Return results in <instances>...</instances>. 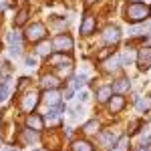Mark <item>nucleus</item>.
Returning <instances> with one entry per match:
<instances>
[{
	"label": "nucleus",
	"mask_w": 151,
	"mask_h": 151,
	"mask_svg": "<svg viewBox=\"0 0 151 151\" xmlns=\"http://www.w3.org/2000/svg\"><path fill=\"white\" fill-rule=\"evenodd\" d=\"M151 16V6L147 4H141V2H133L125 8V18L131 20V22H141L145 18Z\"/></svg>",
	"instance_id": "nucleus-1"
},
{
	"label": "nucleus",
	"mask_w": 151,
	"mask_h": 151,
	"mask_svg": "<svg viewBox=\"0 0 151 151\" xmlns=\"http://www.w3.org/2000/svg\"><path fill=\"white\" fill-rule=\"evenodd\" d=\"M36 105H38V93H36L35 89L26 91L24 97L20 99V109H22L24 113H32V109H35Z\"/></svg>",
	"instance_id": "nucleus-2"
},
{
	"label": "nucleus",
	"mask_w": 151,
	"mask_h": 151,
	"mask_svg": "<svg viewBox=\"0 0 151 151\" xmlns=\"http://www.w3.org/2000/svg\"><path fill=\"white\" fill-rule=\"evenodd\" d=\"M45 35H47V28H45L42 24H38V22L26 28V38H28L30 42H38L40 38H45Z\"/></svg>",
	"instance_id": "nucleus-3"
},
{
	"label": "nucleus",
	"mask_w": 151,
	"mask_h": 151,
	"mask_svg": "<svg viewBox=\"0 0 151 151\" xmlns=\"http://www.w3.org/2000/svg\"><path fill=\"white\" fill-rule=\"evenodd\" d=\"M52 47L57 48L58 52H69L70 48H73V38L67 35H58L55 36V40H52Z\"/></svg>",
	"instance_id": "nucleus-4"
},
{
	"label": "nucleus",
	"mask_w": 151,
	"mask_h": 151,
	"mask_svg": "<svg viewBox=\"0 0 151 151\" xmlns=\"http://www.w3.org/2000/svg\"><path fill=\"white\" fill-rule=\"evenodd\" d=\"M137 65H139V69H143V70L151 67V47L139 48V52H137Z\"/></svg>",
	"instance_id": "nucleus-5"
},
{
	"label": "nucleus",
	"mask_w": 151,
	"mask_h": 151,
	"mask_svg": "<svg viewBox=\"0 0 151 151\" xmlns=\"http://www.w3.org/2000/svg\"><path fill=\"white\" fill-rule=\"evenodd\" d=\"M48 65H52V67H70L73 65V58L67 57L65 52H57V55H50L48 57Z\"/></svg>",
	"instance_id": "nucleus-6"
},
{
	"label": "nucleus",
	"mask_w": 151,
	"mask_h": 151,
	"mask_svg": "<svg viewBox=\"0 0 151 151\" xmlns=\"http://www.w3.org/2000/svg\"><path fill=\"white\" fill-rule=\"evenodd\" d=\"M119 38H121V32H119L117 26H107V28H105V32H103V40H105V42L115 45Z\"/></svg>",
	"instance_id": "nucleus-7"
},
{
	"label": "nucleus",
	"mask_w": 151,
	"mask_h": 151,
	"mask_svg": "<svg viewBox=\"0 0 151 151\" xmlns=\"http://www.w3.org/2000/svg\"><path fill=\"white\" fill-rule=\"evenodd\" d=\"M125 107V99H123V95H111V99H109V111L111 113H119L121 109Z\"/></svg>",
	"instance_id": "nucleus-8"
},
{
	"label": "nucleus",
	"mask_w": 151,
	"mask_h": 151,
	"mask_svg": "<svg viewBox=\"0 0 151 151\" xmlns=\"http://www.w3.org/2000/svg\"><path fill=\"white\" fill-rule=\"evenodd\" d=\"M26 127L35 129V131H42L45 129V121H42V117H38V115H28L26 117Z\"/></svg>",
	"instance_id": "nucleus-9"
},
{
	"label": "nucleus",
	"mask_w": 151,
	"mask_h": 151,
	"mask_svg": "<svg viewBox=\"0 0 151 151\" xmlns=\"http://www.w3.org/2000/svg\"><path fill=\"white\" fill-rule=\"evenodd\" d=\"M99 141H101L103 147H113V143H117V133H113V129L105 131V133L99 135Z\"/></svg>",
	"instance_id": "nucleus-10"
},
{
	"label": "nucleus",
	"mask_w": 151,
	"mask_h": 151,
	"mask_svg": "<svg viewBox=\"0 0 151 151\" xmlns=\"http://www.w3.org/2000/svg\"><path fill=\"white\" fill-rule=\"evenodd\" d=\"M95 26H97V20H95L91 14H87L85 18H83V24H81V32L83 35H91L95 30Z\"/></svg>",
	"instance_id": "nucleus-11"
},
{
	"label": "nucleus",
	"mask_w": 151,
	"mask_h": 151,
	"mask_svg": "<svg viewBox=\"0 0 151 151\" xmlns=\"http://www.w3.org/2000/svg\"><path fill=\"white\" fill-rule=\"evenodd\" d=\"M70 147H73V151H93V145L85 139H75Z\"/></svg>",
	"instance_id": "nucleus-12"
},
{
	"label": "nucleus",
	"mask_w": 151,
	"mask_h": 151,
	"mask_svg": "<svg viewBox=\"0 0 151 151\" xmlns=\"http://www.w3.org/2000/svg\"><path fill=\"white\" fill-rule=\"evenodd\" d=\"M45 101H47V105H52V107H55V105L60 103V95H58L55 89H50V91L47 89V93H45Z\"/></svg>",
	"instance_id": "nucleus-13"
},
{
	"label": "nucleus",
	"mask_w": 151,
	"mask_h": 151,
	"mask_svg": "<svg viewBox=\"0 0 151 151\" xmlns=\"http://www.w3.org/2000/svg\"><path fill=\"white\" fill-rule=\"evenodd\" d=\"M40 85H42L45 89H57L58 87V79L55 77V75H45L42 81H40Z\"/></svg>",
	"instance_id": "nucleus-14"
},
{
	"label": "nucleus",
	"mask_w": 151,
	"mask_h": 151,
	"mask_svg": "<svg viewBox=\"0 0 151 151\" xmlns=\"http://www.w3.org/2000/svg\"><path fill=\"white\" fill-rule=\"evenodd\" d=\"M129 87H131V83H129L127 79H119V81H117L111 89H113L117 95H121V93H125V91H129Z\"/></svg>",
	"instance_id": "nucleus-15"
},
{
	"label": "nucleus",
	"mask_w": 151,
	"mask_h": 151,
	"mask_svg": "<svg viewBox=\"0 0 151 151\" xmlns=\"http://www.w3.org/2000/svg\"><path fill=\"white\" fill-rule=\"evenodd\" d=\"M111 95H113V89H111V87H101V89L97 91V99H99L101 103H105V101L111 99Z\"/></svg>",
	"instance_id": "nucleus-16"
},
{
	"label": "nucleus",
	"mask_w": 151,
	"mask_h": 151,
	"mask_svg": "<svg viewBox=\"0 0 151 151\" xmlns=\"http://www.w3.org/2000/svg\"><path fill=\"white\" fill-rule=\"evenodd\" d=\"M26 18H28V8H26V6H24L22 10L18 12V16H16V18H14V24H16V26H22V24L26 22Z\"/></svg>",
	"instance_id": "nucleus-17"
},
{
	"label": "nucleus",
	"mask_w": 151,
	"mask_h": 151,
	"mask_svg": "<svg viewBox=\"0 0 151 151\" xmlns=\"http://www.w3.org/2000/svg\"><path fill=\"white\" fill-rule=\"evenodd\" d=\"M97 129H99V121L97 119H93V121H89V123L83 125V131L85 133H97Z\"/></svg>",
	"instance_id": "nucleus-18"
},
{
	"label": "nucleus",
	"mask_w": 151,
	"mask_h": 151,
	"mask_svg": "<svg viewBox=\"0 0 151 151\" xmlns=\"http://www.w3.org/2000/svg\"><path fill=\"white\" fill-rule=\"evenodd\" d=\"M36 133L38 131H35V129H24V133H22V137L26 143H35L36 141Z\"/></svg>",
	"instance_id": "nucleus-19"
},
{
	"label": "nucleus",
	"mask_w": 151,
	"mask_h": 151,
	"mask_svg": "<svg viewBox=\"0 0 151 151\" xmlns=\"http://www.w3.org/2000/svg\"><path fill=\"white\" fill-rule=\"evenodd\" d=\"M129 145H127V137H121V139H117V145L113 147L111 151H127Z\"/></svg>",
	"instance_id": "nucleus-20"
},
{
	"label": "nucleus",
	"mask_w": 151,
	"mask_h": 151,
	"mask_svg": "<svg viewBox=\"0 0 151 151\" xmlns=\"http://www.w3.org/2000/svg\"><path fill=\"white\" fill-rule=\"evenodd\" d=\"M50 47H52L50 42H40V45L36 47V52H38V55H42V57H47L48 52H50Z\"/></svg>",
	"instance_id": "nucleus-21"
},
{
	"label": "nucleus",
	"mask_w": 151,
	"mask_h": 151,
	"mask_svg": "<svg viewBox=\"0 0 151 151\" xmlns=\"http://www.w3.org/2000/svg\"><path fill=\"white\" fill-rule=\"evenodd\" d=\"M6 99H8V85L2 83V85H0V103H4Z\"/></svg>",
	"instance_id": "nucleus-22"
},
{
	"label": "nucleus",
	"mask_w": 151,
	"mask_h": 151,
	"mask_svg": "<svg viewBox=\"0 0 151 151\" xmlns=\"http://www.w3.org/2000/svg\"><path fill=\"white\" fill-rule=\"evenodd\" d=\"M85 83H87L85 75H77V77H73V87H83Z\"/></svg>",
	"instance_id": "nucleus-23"
},
{
	"label": "nucleus",
	"mask_w": 151,
	"mask_h": 151,
	"mask_svg": "<svg viewBox=\"0 0 151 151\" xmlns=\"http://www.w3.org/2000/svg\"><path fill=\"white\" fill-rule=\"evenodd\" d=\"M111 52H113V48H105V50H101V52H99V60H103V58H107L109 55H111Z\"/></svg>",
	"instance_id": "nucleus-24"
},
{
	"label": "nucleus",
	"mask_w": 151,
	"mask_h": 151,
	"mask_svg": "<svg viewBox=\"0 0 151 151\" xmlns=\"http://www.w3.org/2000/svg\"><path fill=\"white\" fill-rule=\"evenodd\" d=\"M28 81H30V79H26V77H24V79H20V85H18V91H22L24 87L28 85Z\"/></svg>",
	"instance_id": "nucleus-25"
},
{
	"label": "nucleus",
	"mask_w": 151,
	"mask_h": 151,
	"mask_svg": "<svg viewBox=\"0 0 151 151\" xmlns=\"http://www.w3.org/2000/svg\"><path fill=\"white\" fill-rule=\"evenodd\" d=\"M26 65H28V67H35V65H36V60H35L32 57H26Z\"/></svg>",
	"instance_id": "nucleus-26"
},
{
	"label": "nucleus",
	"mask_w": 151,
	"mask_h": 151,
	"mask_svg": "<svg viewBox=\"0 0 151 151\" xmlns=\"http://www.w3.org/2000/svg\"><path fill=\"white\" fill-rule=\"evenodd\" d=\"M70 97H73V89H67L65 91V99H70Z\"/></svg>",
	"instance_id": "nucleus-27"
},
{
	"label": "nucleus",
	"mask_w": 151,
	"mask_h": 151,
	"mask_svg": "<svg viewBox=\"0 0 151 151\" xmlns=\"http://www.w3.org/2000/svg\"><path fill=\"white\" fill-rule=\"evenodd\" d=\"M137 109H139V111H143V109H145V103H143L141 99H139V101H137Z\"/></svg>",
	"instance_id": "nucleus-28"
},
{
	"label": "nucleus",
	"mask_w": 151,
	"mask_h": 151,
	"mask_svg": "<svg viewBox=\"0 0 151 151\" xmlns=\"http://www.w3.org/2000/svg\"><path fill=\"white\" fill-rule=\"evenodd\" d=\"M91 2H95V0H87V4H91Z\"/></svg>",
	"instance_id": "nucleus-29"
}]
</instances>
